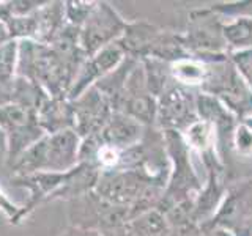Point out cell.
I'll return each mask as SVG.
<instances>
[{
	"label": "cell",
	"mask_w": 252,
	"mask_h": 236,
	"mask_svg": "<svg viewBox=\"0 0 252 236\" xmlns=\"http://www.w3.org/2000/svg\"><path fill=\"white\" fill-rule=\"evenodd\" d=\"M71 104H73L74 131L81 139L98 134L114 114L109 99L96 87L84 91L79 98L71 101Z\"/></svg>",
	"instance_id": "cell-8"
},
{
	"label": "cell",
	"mask_w": 252,
	"mask_h": 236,
	"mask_svg": "<svg viewBox=\"0 0 252 236\" xmlns=\"http://www.w3.org/2000/svg\"><path fill=\"white\" fill-rule=\"evenodd\" d=\"M169 220L159 209H147L132 216L110 236H165Z\"/></svg>",
	"instance_id": "cell-13"
},
{
	"label": "cell",
	"mask_w": 252,
	"mask_h": 236,
	"mask_svg": "<svg viewBox=\"0 0 252 236\" xmlns=\"http://www.w3.org/2000/svg\"><path fill=\"white\" fill-rule=\"evenodd\" d=\"M0 209H2L5 214L8 216V219L11 220V222H18V219H19V212H21V208L19 206H16V205L10 203L6 199V195L0 191Z\"/></svg>",
	"instance_id": "cell-24"
},
{
	"label": "cell",
	"mask_w": 252,
	"mask_h": 236,
	"mask_svg": "<svg viewBox=\"0 0 252 236\" xmlns=\"http://www.w3.org/2000/svg\"><path fill=\"white\" fill-rule=\"evenodd\" d=\"M208 74L202 87L203 93L218 98L236 117H252V90L233 66L230 59L222 57L207 61Z\"/></svg>",
	"instance_id": "cell-2"
},
{
	"label": "cell",
	"mask_w": 252,
	"mask_h": 236,
	"mask_svg": "<svg viewBox=\"0 0 252 236\" xmlns=\"http://www.w3.org/2000/svg\"><path fill=\"white\" fill-rule=\"evenodd\" d=\"M18 59H19V41L10 39L0 46V84L13 85L18 77Z\"/></svg>",
	"instance_id": "cell-18"
},
{
	"label": "cell",
	"mask_w": 252,
	"mask_h": 236,
	"mask_svg": "<svg viewBox=\"0 0 252 236\" xmlns=\"http://www.w3.org/2000/svg\"><path fill=\"white\" fill-rule=\"evenodd\" d=\"M49 96L41 85L30 81V79L16 77L11 90V102L29 110H36L43 104L44 99Z\"/></svg>",
	"instance_id": "cell-16"
},
{
	"label": "cell",
	"mask_w": 252,
	"mask_h": 236,
	"mask_svg": "<svg viewBox=\"0 0 252 236\" xmlns=\"http://www.w3.org/2000/svg\"><path fill=\"white\" fill-rule=\"evenodd\" d=\"M0 128L5 131L8 139V169L27 148L46 134L36 120V112L14 102L0 107Z\"/></svg>",
	"instance_id": "cell-5"
},
{
	"label": "cell",
	"mask_w": 252,
	"mask_h": 236,
	"mask_svg": "<svg viewBox=\"0 0 252 236\" xmlns=\"http://www.w3.org/2000/svg\"><path fill=\"white\" fill-rule=\"evenodd\" d=\"M197 236H235L232 232L225 230V228H220V227H213L210 225L207 230L200 232Z\"/></svg>",
	"instance_id": "cell-26"
},
{
	"label": "cell",
	"mask_w": 252,
	"mask_h": 236,
	"mask_svg": "<svg viewBox=\"0 0 252 236\" xmlns=\"http://www.w3.org/2000/svg\"><path fill=\"white\" fill-rule=\"evenodd\" d=\"M128 21L109 2H94L89 18L79 30V46L87 57L120 41Z\"/></svg>",
	"instance_id": "cell-4"
},
{
	"label": "cell",
	"mask_w": 252,
	"mask_h": 236,
	"mask_svg": "<svg viewBox=\"0 0 252 236\" xmlns=\"http://www.w3.org/2000/svg\"><path fill=\"white\" fill-rule=\"evenodd\" d=\"M186 52L199 60H218L230 54L224 35V21L210 6L189 14L186 33L181 35Z\"/></svg>",
	"instance_id": "cell-3"
},
{
	"label": "cell",
	"mask_w": 252,
	"mask_h": 236,
	"mask_svg": "<svg viewBox=\"0 0 252 236\" xmlns=\"http://www.w3.org/2000/svg\"><path fill=\"white\" fill-rule=\"evenodd\" d=\"M81 142L74 129L44 134L10 165V170L13 177L68 172L79 164Z\"/></svg>",
	"instance_id": "cell-1"
},
{
	"label": "cell",
	"mask_w": 252,
	"mask_h": 236,
	"mask_svg": "<svg viewBox=\"0 0 252 236\" xmlns=\"http://www.w3.org/2000/svg\"><path fill=\"white\" fill-rule=\"evenodd\" d=\"M228 57H230V61L233 63L240 76L244 79V82L252 90V49L233 51L228 54Z\"/></svg>",
	"instance_id": "cell-22"
},
{
	"label": "cell",
	"mask_w": 252,
	"mask_h": 236,
	"mask_svg": "<svg viewBox=\"0 0 252 236\" xmlns=\"http://www.w3.org/2000/svg\"><path fill=\"white\" fill-rule=\"evenodd\" d=\"M161 29L147 21H134L128 22L126 30L120 41L117 44L122 47L123 52L132 59H147L152 54L153 47L161 35Z\"/></svg>",
	"instance_id": "cell-11"
},
{
	"label": "cell",
	"mask_w": 252,
	"mask_h": 236,
	"mask_svg": "<svg viewBox=\"0 0 252 236\" xmlns=\"http://www.w3.org/2000/svg\"><path fill=\"white\" fill-rule=\"evenodd\" d=\"M170 74L173 82L181 87H186V88L200 87L202 88L208 74V65L207 61L195 57H186L170 63Z\"/></svg>",
	"instance_id": "cell-14"
},
{
	"label": "cell",
	"mask_w": 252,
	"mask_h": 236,
	"mask_svg": "<svg viewBox=\"0 0 252 236\" xmlns=\"http://www.w3.org/2000/svg\"><path fill=\"white\" fill-rule=\"evenodd\" d=\"M252 216V181L233 187L220 202L216 214L213 216V227L235 232Z\"/></svg>",
	"instance_id": "cell-9"
},
{
	"label": "cell",
	"mask_w": 252,
	"mask_h": 236,
	"mask_svg": "<svg viewBox=\"0 0 252 236\" xmlns=\"http://www.w3.org/2000/svg\"><path fill=\"white\" fill-rule=\"evenodd\" d=\"M145 126L122 112H114L96 136L107 147L126 149L140 144L145 136Z\"/></svg>",
	"instance_id": "cell-10"
},
{
	"label": "cell",
	"mask_w": 252,
	"mask_h": 236,
	"mask_svg": "<svg viewBox=\"0 0 252 236\" xmlns=\"http://www.w3.org/2000/svg\"><path fill=\"white\" fill-rule=\"evenodd\" d=\"M180 134L189 149H195V151L203 154L213 153V147H215L216 140V128L211 123L203 121L199 118Z\"/></svg>",
	"instance_id": "cell-15"
},
{
	"label": "cell",
	"mask_w": 252,
	"mask_h": 236,
	"mask_svg": "<svg viewBox=\"0 0 252 236\" xmlns=\"http://www.w3.org/2000/svg\"><path fill=\"white\" fill-rule=\"evenodd\" d=\"M8 167V139L5 131L0 128V169Z\"/></svg>",
	"instance_id": "cell-25"
},
{
	"label": "cell",
	"mask_w": 252,
	"mask_h": 236,
	"mask_svg": "<svg viewBox=\"0 0 252 236\" xmlns=\"http://www.w3.org/2000/svg\"><path fill=\"white\" fill-rule=\"evenodd\" d=\"M10 31H8V29H6V26L5 24L0 21V46H3L5 43H8L10 41Z\"/></svg>",
	"instance_id": "cell-27"
},
{
	"label": "cell",
	"mask_w": 252,
	"mask_h": 236,
	"mask_svg": "<svg viewBox=\"0 0 252 236\" xmlns=\"http://www.w3.org/2000/svg\"><path fill=\"white\" fill-rule=\"evenodd\" d=\"M210 8L224 21V24L236 19H252V0L220 2L211 5Z\"/></svg>",
	"instance_id": "cell-19"
},
{
	"label": "cell",
	"mask_w": 252,
	"mask_h": 236,
	"mask_svg": "<svg viewBox=\"0 0 252 236\" xmlns=\"http://www.w3.org/2000/svg\"><path fill=\"white\" fill-rule=\"evenodd\" d=\"M232 145L238 156L252 157V124L248 120L232 129Z\"/></svg>",
	"instance_id": "cell-20"
},
{
	"label": "cell",
	"mask_w": 252,
	"mask_h": 236,
	"mask_svg": "<svg viewBox=\"0 0 252 236\" xmlns=\"http://www.w3.org/2000/svg\"><path fill=\"white\" fill-rule=\"evenodd\" d=\"M36 120L46 134L74 129L73 104L68 98L47 96L36 110Z\"/></svg>",
	"instance_id": "cell-12"
},
{
	"label": "cell",
	"mask_w": 252,
	"mask_h": 236,
	"mask_svg": "<svg viewBox=\"0 0 252 236\" xmlns=\"http://www.w3.org/2000/svg\"><path fill=\"white\" fill-rule=\"evenodd\" d=\"M125 59L126 54L117 43L98 51L92 57H87L73 79V84L68 90V99L73 101L84 91L94 87L102 77L120 66Z\"/></svg>",
	"instance_id": "cell-7"
},
{
	"label": "cell",
	"mask_w": 252,
	"mask_h": 236,
	"mask_svg": "<svg viewBox=\"0 0 252 236\" xmlns=\"http://www.w3.org/2000/svg\"><path fill=\"white\" fill-rule=\"evenodd\" d=\"M93 5L94 2H65V22L68 26L81 30Z\"/></svg>",
	"instance_id": "cell-21"
},
{
	"label": "cell",
	"mask_w": 252,
	"mask_h": 236,
	"mask_svg": "<svg viewBox=\"0 0 252 236\" xmlns=\"http://www.w3.org/2000/svg\"><path fill=\"white\" fill-rule=\"evenodd\" d=\"M199 120L195 110V96L186 87L170 84L158 98L156 123L164 131H185L191 123Z\"/></svg>",
	"instance_id": "cell-6"
},
{
	"label": "cell",
	"mask_w": 252,
	"mask_h": 236,
	"mask_svg": "<svg viewBox=\"0 0 252 236\" xmlns=\"http://www.w3.org/2000/svg\"><path fill=\"white\" fill-rule=\"evenodd\" d=\"M59 236H107L96 228H87L81 225H69L66 230H63Z\"/></svg>",
	"instance_id": "cell-23"
},
{
	"label": "cell",
	"mask_w": 252,
	"mask_h": 236,
	"mask_svg": "<svg viewBox=\"0 0 252 236\" xmlns=\"http://www.w3.org/2000/svg\"><path fill=\"white\" fill-rule=\"evenodd\" d=\"M224 35L230 52L252 49V19H236L225 22Z\"/></svg>",
	"instance_id": "cell-17"
}]
</instances>
